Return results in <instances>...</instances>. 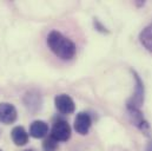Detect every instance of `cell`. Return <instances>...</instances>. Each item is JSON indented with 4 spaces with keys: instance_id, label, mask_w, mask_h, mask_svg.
Returning a JSON list of instances; mask_svg holds the SVG:
<instances>
[{
    "instance_id": "5",
    "label": "cell",
    "mask_w": 152,
    "mask_h": 151,
    "mask_svg": "<svg viewBox=\"0 0 152 151\" xmlns=\"http://www.w3.org/2000/svg\"><path fill=\"white\" fill-rule=\"evenodd\" d=\"M92 125L91 116L86 112H79L75 119V130L79 135L85 136L88 133L90 128Z\"/></svg>"
},
{
    "instance_id": "7",
    "label": "cell",
    "mask_w": 152,
    "mask_h": 151,
    "mask_svg": "<svg viewBox=\"0 0 152 151\" xmlns=\"http://www.w3.org/2000/svg\"><path fill=\"white\" fill-rule=\"evenodd\" d=\"M48 133V125L44 120H34L30 126V136L33 138H44Z\"/></svg>"
},
{
    "instance_id": "12",
    "label": "cell",
    "mask_w": 152,
    "mask_h": 151,
    "mask_svg": "<svg viewBox=\"0 0 152 151\" xmlns=\"http://www.w3.org/2000/svg\"><path fill=\"white\" fill-rule=\"evenodd\" d=\"M26 151H32V150H26Z\"/></svg>"
},
{
    "instance_id": "8",
    "label": "cell",
    "mask_w": 152,
    "mask_h": 151,
    "mask_svg": "<svg viewBox=\"0 0 152 151\" xmlns=\"http://www.w3.org/2000/svg\"><path fill=\"white\" fill-rule=\"evenodd\" d=\"M11 138L15 145L23 147V145H26L28 142V133L23 126H15L12 129Z\"/></svg>"
},
{
    "instance_id": "4",
    "label": "cell",
    "mask_w": 152,
    "mask_h": 151,
    "mask_svg": "<svg viewBox=\"0 0 152 151\" xmlns=\"http://www.w3.org/2000/svg\"><path fill=\"white\" fill-rule=\"evenodd\" d=\"M54 105H56V109L63 114H71L76 110V104L73 99L69 95H65V93L56 96Z\"/></svg>"
},
{
    "instance_id": "1",
    "label": "cell",
    "mask_w": 152,
    "mask_h": 151,
    "mask_svg": "<svg viewBox=\"0 0 152 151\" xmlns=\"http://www.w3.org/2000/svg\"><path fill=\"white\" fill-rule=\"evenodd\" d=\"M47 46L58 58L63 60L72 59L77 51L76 44L59 31H52L48 33Z\"/></svg>"
},
{
    "instance_id": "10",
    "label": "cell",
    "mask_w": 152,
    "mask_h": 151,
    "mask_svg": "<svg viewBox=\"0 0 152 151\" xmlns=\"http://www.w3.org/2000/svg\"><path fill=\"white\" fill-rule=\"evenodd\" d=\"M42 149L44 151H56L58 149V141L54 139L52 136L46 138L42 143Z\"/></svg>"
},
{
    "instance_id": "11",
    "label": "cell",
    "mask_w": 152,
    "mask_h": 151,
    "mask_svg": "<svg viewBox=\"0 0 152 151\" xmlns=\"http://www.w3.org/2000/svg\"><path fill=\"white\" fill-rule=\"evenodd\" d=\"M146 151H152V139L149 141V143L146 145Z\"/></svg>"
},
{
    "instance_id": "3",
    "label": "cell",
    "mask_w": 152,
    "mask_h": 151,
    "mask_svg": "<svg viewBox=\"0 0 152 151\" xmlns=\"http://www.w3.org/2000/svg\"><path fill=\"white\" fill-rule=\"evenodd\" d=\"M51 136L58 142H66L71 137V126L66 120H57L52 129Z\"/></svg>"
},
{
    "instance_id": "2",
    "label": "cell",
    "mask_w": 152,
    "mask_h": 151,
    "mask_svg": "<svg viewBox=\"0 0 152 151\" xmlns=\"http://www.w3.org/2000/svg\"><path fill=\"white\" fill-rule=\"evenodd\" d=\"M133 77L136 80V90L132 98L127 102V109H139L144 103V85L139 76L133 71Z\"/></svg>"
},
{
    "instance_id": "13",
    "label": "cell",
    "mask_w": 152,
    "mask_h": 151,
    "mask_svg": "<svg viewBox=\"0 0 152 151\" xmlns=\"http://www.w3.org/2000/svg\"><path fill=\"white\" fill-rule=\"evenodd\" d=\"M0 151H2V150H0Z\"/></svg>"
},
{
    "instance_id": "9",
    "label": "cell",
    "mask_w": 152,
    "mask_h": 151,
    "mask_svg": "<svg viewBox=\"0 0 152 151\" xmlns=\"http://www.w3.org/2000/svg\"><path fill=\"white\" fill-rule=\"evenodd\" d=\"M139 41L148 51L152 52V23L140 32Z\"/></svg>"
},
{
    "instance_id": "6",
    "label": "cell",
    "mask_w": 152,
    "mask_h": 151,
    "mask_svg": "<svg viewBox=\"0 0 152 151\" xmlns=\"http://www.w3.org/2000/svg\"><path fill=\"white\" fill-rule=\"evenodd\" d=\"M18 112L14 105L10 103H0V123L12 124L17 120Z\"/></svg>"
}]
</instances>
